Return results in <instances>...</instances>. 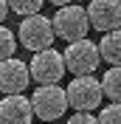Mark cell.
Segmentation results:
<instances>
[{"mask_svg":"<svg viewBox=\"0 0 121 124\" xmlns=\"http://www.w3.org/2000/svg\"><path fill=\"white\" fill-rule=\"evenodd\" d=\"M53 31H56V37H59V39H65L68 45L87 39V31H90L87 6H76V3H68V6H62L59 11L53 14Z\"/></svg>","mask_w":121,"mask_h":124,"instance_id":"1","label":"cell"},{"mask_svg":"<svg viewBox=\"0 0 121 124\" xmlns=\"http://www.w3.org/2000/svg\"><path fill=\"white\" fill-rule=\"evenodd\" d=\"M17 39H20V45L34 51V54H42L48 48L53 45V39H56V31H53V20H48L45 14H37V17H28L20 23L17 28Z\"/></svg>","mask_w":121,"mask_h":124,"instance_id":"2","label":"cell"},{"mask_svg":"<svg viewBox=\"0 0 121 124\" xmlns=\"http://www.w3.org/2000/svg\"><path fill=\"white\" fill-rule=\"evenodd\" d=\"M34 113L37 118H45V124H53V118H62L68 113L70 101H68V87L59 85H48V87H37L31 96Z\"/></svg>","mask_w":121,"mask_h":124,"instance_id":"3","label":"cell"},{"mask_svg":"<svg viewBox=\"0 0 121 124\" xmlns=\"http://www.w3.org/2000/svg\"><path fill=\"white\" fill-rule=\"evenodd\" d=\"M104 99L101 79L96 76H73L68 85V101L76 113H93Z\"/></svg>","mask_w":121,"mask_h":124,"instance_id":"4","label":"cell"},{"mask_svg":"<svg viewBox=\"0 0 121 124\" xmlns=\"http://www.w3.org/2000/svg\"><path fill=\"white\" fill-rule=\"evenodd\" d=\"M31 68V79L37 82L39 87H48V85H59L62 76L68 73V65H65V54L59 51H42V54H34V59L28 62Z\"/></svg>","mask_w":121,"mask_h":124,"instance_id":"5","label":"cell"},{"mask_svg":"<svg viewBox=\"0 0 121 124\" xmlns=\"http://www.w3.org/2000/svg\"><path fill=\"white\" fill-rule=\"evenodd\" d=\"M65 65L73 76H93V70L98 68V62H101V51H98L96 42L90 39H82V42H73L68 45L65 51Z\"/></svg>","mask_w":121,"mask_h":124,"instance_id":"6","label":"cell"},{"mask_svg":"<svg viewBox=\"0 0 121 124\" xmlns=\"http://www.w3.org/2000/svg\"><path fill=\"white\" fill-rule=\"evenodd\" d=\"M87 17H90V25L101 34L121 31V0H90Z\"/></svg>","mask_w":121,"mask_h":124,"instance_id":"7","label":"cell"},{"mask_svg":"<svg viewBox=\"0 0 121 124\" xmlns=\"http://www.w3.org/2000/svg\"><path fill=\"white\" fill-rule=\"evenodd\" d=\"M28 82H31V68L23 59L14 56L8 62H0V90L6 96H20L28 87Z\"/></svg>","mask_w":121,"mask_h":124,"instance_id":"8","label":"cell"},{"mask_svg":"<svg viewBox=\"0 0 121 124\" xmlns=\"http://www.w3.org/2000/svg\"><path fill=\"white\" fill-rule=\"evenodd\" d=\"M34 104L28 96H6L0 101V121L3 124H31L34 121Z\"/></svg>","mask_w":121,"mask_h":124,"instance_id":"9","label":"cell"},{"mask_svg":"<svg viewBox=\"0 0 121 124\" xmlns=\"http://www.w3.org/2000/svg\"><path fill=\"white\" fill-rule=\"evenodd\" d=\"M98 51H101V59L110 68H121V31L104 34L101 42H98Z\"/></svg>","mask_w":121,"mask_h":124,"instance_id":"10","label":"cell"},{"mask_svg":"<svg viewBox=\"0 0 121 124\" xmlns=\"http://www.w3.org/2000/svg\"><path fill=\"white\" fill-rule=\"evenodd\" d=\"M101 87L113 104H121V68H107V73L101 76Z\"/></svg>","mask_w":121,"mask_h":124,"instance_id":"11","label":"cell"},{"mask_svg":"<svg viewBox=\"0 0 121 124\" xmlns=\"http://www.w3.org/2000/svg\"><path fill=\"white\" fill-rule=\"evenodd\" d=\"M42 6H45L42 0H8V8H11V11H17L23 20H28V17H37Z\"/></svg>","mask_w":121,"mask_h":124,"instance_id":"12","label":"cell"},{"mask_svg":"<svg viewBox=\"0 0 121 124\" xmlns=\"http://www.w3.org/2000/svg\"><path fill=\"white\" fill-rule=\"evenodd\" d=\"M14 51H17V39L11 34V28H0V56H3V62L14 59Z\"/></svg>","mask_w":121,"mask_h":124,"instance_id":"13","label":"cell"},{"mask_svg":"<svg viewBox=\"0 0 121 124\" xmlns=\"http://www.w3.org/2000/svg\"><path fill=\"white\" fill-rule=\"evenodd\" d=\"M98 124H121V104H107L98 113Z\"/></svg>","mask_w":121,"mask_h":124,"instance_id":"14","label":"cell"},{"mask_svg":"<svg viewBox=\"0 0 121 124\" xmlns=\"http://www.w3.org/2000/svg\"><path fill=\"white\" fill-rule=\"evenodd\" d=\"M68 124H98V116H93V113H73L68 118Z\"/></svg>","mask_w":121,"mask_h":124,"instance_id":"15","label":"cell"}]
</instances>
